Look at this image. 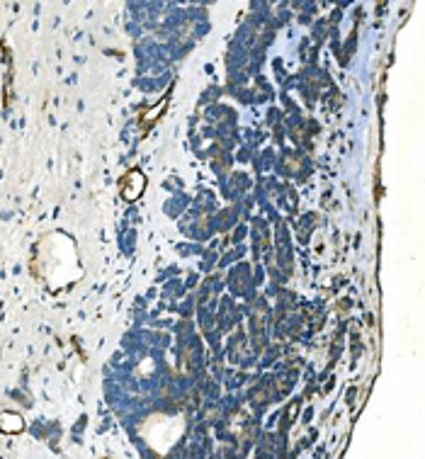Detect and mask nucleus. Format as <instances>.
I'll use <instances>...</instances> for the list:
<instances>
[{"label":"nucleus","mask_w":425,"mask_h":459,"mask_svg":"<svg viewBox=\"0 0 425 459\" xmlns=\"http://www.w3.org/2000/svg\"><path fill=\"white\" fill-rule=\"evenodd\" d=\"M25 430V421H22L20 413H12V411H3L0 413V433L5 435H15Z\"/></svg>","instance_id":"f03ea898"},{"label":"nucleus","mask_w":425,"mask_h":459,"mask_svg":"<svg viewBox=\"0 0 425 459\" xmlns=\"http://www.w3.org/2000/svg\"><path fill=\"white\" fill-rule=\"evenodd\" d=\"M117 190H119V197H122L124 202H136L146 190V175L138 171V168H132V171H127L122 177H119Z\"/></svg>","instance_id":"f257e3e1"},{"label":"nucleus","mask_w":425,"mask_h":459,"mask_svg":"<svg viewBox=\"0 0 425 459\" xmlns=\"http://www.w3.org/2000/svg\"><path fill=\"white\" fill-rule=\"evenodd\" d=\"M165 107H168V97H163V100H160V105L156 107V110H151L149 119H141V122H138V127H141V134H146V132H149V129H151V124H154V122H158L160 112H163Z\"/></svg>","instance_id":"7ed1b4c3"}]
</instances>
